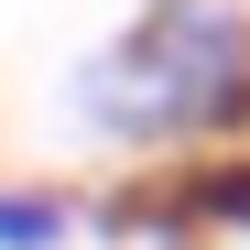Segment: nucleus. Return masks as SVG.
<instances>
[{
	"mask_svg": "<svg viewBox=\"0 0 250 250\" xmlns=\"http://www.w3.org/2000/svg\"><path fill=\"white\" fill-rule=\"evenodd\" d=\"M76 109L109 142H239L250 131V11L239 0H152L76 76Z\"/></svg>",
	"mask_w": 250,
	"mask_h": 250,
	"instance_id": "obj_1",
	"label": "nucleus"
},
{
	"mask_svg": "<svg viewBox=\"0 0 250 250\" xmlns=\"http://www.w3.org/2000/svg\"><path fill=\"white\" fill-rule=\"evenodd\" d=\"M131 218H207V229H239V239H250V152L196 163L174 196H131Z\"/></svg>",
	"mask_w": 250,
	"mask_h": 250,
	"instance_id": "obj_2",
	"label": "nucleus"
}]
</instances>
